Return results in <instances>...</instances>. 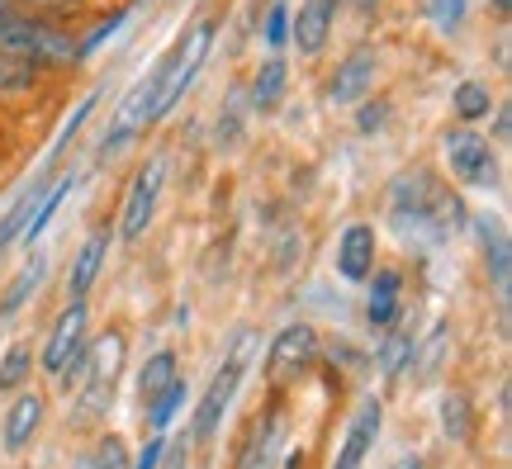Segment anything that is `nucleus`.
<instances>
[{"mask_svg":"<svg viewBox=\"0 0 512 469\" xmlns=\"http://www.w3.org/2000/svg\"><path fill=\"white\" fill-rule=\"evenodd\" d=\"M48 171H38L34 181L24 185L15 199H10V209L0 214V252H10V242H19V233L29 228V218L38 214V204H43V195H48Z\"/></svg>","mask_w":512,"mask_h":469,"instance_id":"17","label":"nucleus"},{"mask_svg":"<svg viewBox=\"0 0 512 469\" xmlns=\"http://www.w3.org/2000/svg\"><path fill=\"white\" fill-rule=\"evenodd\" d=\"M498 67H503V72H508V67H512V62H508V34L498 38Z\"/></svg>","mask_w":512,"mask_h":469,"instance_id":"40","label":"nucleus"},{"mask_svg":"<svg viewBox=\"0 0 512 469\" xmlns=\"http://www.w3.org/2000/svg\"><path fill=\"white\" fill-rule=\"evenodd\" d=\"M81 469H128V451L119 436H105L100 446H95V455H86L81 460Z\"/></svg>","mask_w":512,"mask_h":469,"instance_id":"34","label":"nucleus"},{"mask_svg":"<svg viewBox=\"0 0 512 469\" xmlns=\"http://www.w3.org/2000/svg\"><path fill=\"white\" fill-rule=\"evenodd\" d=\"M285 86H290V62L285 57H266L261 72L252 81V109L256 114H275L280 100H285Z\"/></svg>","mask_w":512,"mask_h":469,"instance_id":"19","label":"nucleus"},{"mask_svg":"<svg viewBox=\"0 0 512 469\" xmlns=\"http://www.w3.org/2000/svg\"><path fill=\"white\" fill-rule=\"evenodd\" d=\"M162 176H166L162 157H152V162L138 166V176H133V185H128V195H124V209H119V237H124V242H138V237L152 228L157 199H162Z\"/></svg>","mask_w":512,"mask_h":469,"instance_id":"8","label":"nucleus"},{"mask_svg":"<svg viewBox=\"0 0 512 469\" xmlns=\"http://www.w3.org/2000/svg\"><path fill=\"white\" fill-rule=\"evenodd\" d=\"M375 72H380V57H375V48H351L342 62H337V72H332V105H342V109H356L361 100L370 95V86H375Z\"/></svg>","mask_w":512,"mask_h":469,"instance_id":"10","label":"nucleus"},{"mask_svg":"<svg viewBox=\"0 0 512 469\" xmlns=\"http://www.w3.org/2000/svg\"><path fill=\"white\" fill-rule=\"evenodd\" d=\"M256 351V337L252 332H242L238 346H233V356L223 361V370L214 379H209V389H204L200 408H195V427H190V441H214L223 427V417H228V408H233V398H238V384L242 375H247V361H252Z\"/></svg>","mask_w":512,"mask_h":469,"instance_id":"5","label":"nucleus"},{"mask_svg":"<svg viewBox=\"0 0 512 469\" xmlns=\"http://www.w3.org/2000/svg\"><path fill=\"white\" fill-rule=\"evenodd\" d=\"M498 143H512V109H498Z\"/></svg>","mask_w":512,"mask_h":469,"instance_id":"39","label":"nucleus"},{"mask_svg":"<svg viewBox=\"0 0 512 469\" xmlns=\"http://www.w3.org/2000/svg\"><path fill=\"white\" fill-rule=\"evenodd\" d=\"M413 342H418V337H413V327H408V323H403V327H389V332H384V342H380V370L389 379H394L403 365H408V356H413Z\"/></svg>","mask_w":512,"mask_h":469,"instance_id":"28","label":"nucleus"},{"mask_svg":"<svg viewBox=\"0 0 512 469\" xmlns=\"http://www.w3.org/2000/svg\"><path fill=\"white\" fill-rule=\"evenodd\" d=\"M185 398H190V389H185V379H176L171 389H162V394H157L152 403H147V427H152V432H166V427H171V417L181 413V403H185Z\"/></svg>","mask_w":512,"mask_h":469,"instance_id":"29","label":"nucleus"},{"mask_svg":"<svg viewBox=\"0 0 512 469\" xmlns=\"http://www.w3.org/2000/svg\"><path fill=\"white\" fill-rule=\"evenodd\" d=\"M86 327H91V308L86 299H72V304L57 313L53 332H48V346H43V370L53 379L72 375L76 361H81V351H86Z\"/></svg>","mask_w":512,"mask_h":469,"instance_id":"7","label":"nucleus"},{"mask_svg":"<svg viewBox=\"0 0 512 469\" xmlns=\"http://www.w3.org/2000/svg\"><path fill=\"white\" fill-rule=\"evenodd\" d=\"M441 432L456 446H470V436H475V403H470V394L451 389L441 398Z\"/></svg>","mask_w":512,"mask_h":469,"instance_id":"24","label":"nucleus"},{"mask_svg":"<svg viewBox=\"0 0 512 469\" xmlns=\"http://www.w3.org/2000/svg\"><path fill=\"white\" fill-rule=\"evenodd\" d=\"M375 252H380V237L370 223H351L347 233L337 237V275L351 285H366L375 275Z\"/></svg>","mask_w":512,"mask_h":469,"instance_id":"13","label":"nucleus"},{"mask_svg":"<svg viewBox=\"0 0 512 469\" xmlns=\"http://www.w3.org/2000/svg\"><path fill=\"white\" fill-rule=\"evenodd\" d=\"M19 10V0H0V19H10Z\"/></svg>","mask_w":512,"mask_h":469,"instance_id":"43","label":"nucleus"},{"mask_svg":"<svg viewBox=\"0 0 512 469\" xmlns=\"http://www.w3.org/2000/svg\"><path fill=\"white\" fill-rule=\"evenodd\" d=\"M105 256H110V228H95L86 242H81V252L72 256V275H67V289H72V299H86L95 285V275L105 266Z\"/></svg>","mask_w":512,"mask_h":469,"instance_id":"18","label":"nucleus"},{"mask_svg":"<svg viewBox=\"0 0 512 469\" xmlns=\"http://www.w3.org/2000/svg\"><path fill=\"white\" fill-rule=\"evenodd\" d=\"M72 190H76V171H67V176H57V181L48 185V195H43V204H38V214L29 218V228L19 233V242H24L29 252H34V242H38V237L48 233V223L57 218V209H62V199L72 195Z\"/></svg>","mask_w":512,"mask_h":469,"instance_id":"23","label":"nucleus"},{"mask_svg":"<svg viewBox=\"0 0 512 469\" xmlns=\"http://www.w3.org/2000/svg\"><path fill=\"white\" fill-rule=\"evenodd\" d=\"M318 351H323L318 327L290 323V327L275 332L271 351H266V370H271V379H290V375H299V370H309V365L318 361Z\"/></svg>","mask_w":512,"mask_h":469,"instance_id":"9","label":"nucleus"},{"mask_svg":"<svg viewBox=\"0 0 512 469\" xmlns=\"http://www.w3.org/2000/svg\"><path fill=\"white\" fill-rule=\"evenodd\" d=\"M465 15H470V0H427V19L437 34H456Z\"/></svg>","mask_w":512,"mask_h":469,"instance_id":"32","label":"nucleus"},{"mask_svg":"<svg viewBox=\"0 0 512 469\" xmlns=\"http://www.w3.org/2000/svg\"><path fill=\"white\" fill-rule=\"evenodd\" d=\"M389 124V100H361V105H356V128H361V133H380V128Z\"/></svg>","mask_w":512,"mask_h":469,"instance_id":"36","label":"nucleus"},{"mask_svg":"<svg viewBox=\"0 0 512 469\" xmlns=\"http://www.w3.org/2000/svg\"><path fill=\"white\" fill-rule=\"evenodd\" d=\"M290 0H271V10H266V24H261V43L271 48V57H280V48L290 43Z\"/></svg>","mask_w":512,"mask_h":469,"instance_id":"30","label":"nucleus"},{"mask_svg":"<svg viewBox=\"0 0 512 469\" xmlns=\"http://www.w3.org/2000/svg\"><path fill=\"white\" fill-rule=\"evenodd\" d=\"M0 53L24 57L34 67H76L81 62V38L43 15H10L0 19Z\"/></svg>","mask_w":512,"mask_h":469,"instance_id":"3","label":"nucleus"},{"mask_svg":"<svg viewBox=\"0 0 512 469\" xmlns=\"http://www.w3.org/2000/svg\"><path fill=\"white\" fill-rule=\"evenodd\" d=\"M494 15L508 24V15H512V0H494Z\"/></svg>","mask_w":512,"mask_h":469,"instance_id":"41","label":"nucleus"},{"mask_svg":"<svg viewBox=\"0 0 512 469\" xmlns=\"http://www.w3.org/2000/svg\"><path fill=\"white\" fill-rule=\"evenodd\" d=\"M157 469H190V446H185V436H181V446L166 441V455H162V465Z\"/></svg>","mask_w":512,"mask_h":469,"instance_id":"38","label":"nucleus"},{"mask_svg":"<svg viewBox=\"0 0 512 469\" xmlns=\"http://www.w3.org/2000/svg\"><path fill=\"white\" fill-rule=\"evenodd\" d=\"M124 361H128V337L119 327L100 332L81 361H76L72 375H62V389H76V422H100L110 413L114 403V389H119V375H124Z\"/></svg>","mask_w":512,"mask_h":469,"instance_id":"2","label":"nucleus"},{"mask_svg":"<svg viewBox=\"0 0 512 469\" xmlns=\"http://www.w3.org/2000/svg\"><path fill=\"white\" fill-rule=\"evenodd\" d=\"M441 152H446L451 176L460 185H470V190H494L498 185V157L484 133H475V128H446Z\"/></svg>","mask_w":512,"mask_h":469,"instance_id":"6","label":"nucleus"},{"mask_svg":"<svg viewBox=\"0 0 512 469\" xmlns=\"http://www.w3.org/2000/svg\"><path fill=\"white\" fill-rule=\"evenodd\" d=\"M394 469H422V455H403V460H399Z\"/></svg>","mask_w":512,"mask_h":469,"instance_id":"42","label":"nucleus"},{"mask_svg":"<svg viewBox=\"0 0 512 469\" xmlns=\"http://www.w3.org/2000/svg\"><path fill=\"white\" fill-rule=\"evenodd\" d=\"M446 351H451V323H437L427 342H413V356H408V365H413V384L437 379L441 361H446Z\"/></svg>","mask_w":512,"mask_h":469,"instance_id":"22","label":"nucleus"},{"mask_svg":"<svg viewBox=\"0 0 512 469\" xmlns=\"http://www.w3.org/2000/svg\"><path fill=\"white\" fill-rule=\"evenodd\" d=\"M176 379H181L176 351H157V356L143 365V375H138V394H143V403H152V398L162 394V389H171Z\"/></svg>","mask_w":512,"mask_h":469,"instance_id":"26","label":"nucleus"},{"mask_svg":"<svg viewBox=\"0 0 512 469\" xmlns=\"http://www.w3.org/2000/svg\"><path fill=\"white\" fill-rule=\"evenodd\" d=\"M399 304H403V271L399 266H384L370 275V299H366V323L375 332H389L399 323Z\"/></svg>","mask_w":512,"mask_h":469,"instance_id":"16","label":"nucleus"},{"mask_svg":"<svg viewBox=\"0 0 512 469\" xmlns=\"http://www.w3.org/2000/svg\"><path fill=\"white\" fill-rule=\"evenodd\" d=\"M285 436H290V417L280 413V408L266 413L252 427V436H247V446L238 455V469H275V460L285 451Z\"/></svg>","mask_w":512,"mask_h":469,"instance_id":"15","label":"nucleus"},{"mask_svg":"<svg viewBox=\"0 0 512 469\" xmlns=\"http://www.w3.org/2000/svg\"><path fill=\"white\" fill-rule=\"evenodd\" d=\"M43 413H48V398L38 394V389H19V394L10 398V408H5V422H0V446L10 455H19L38 436Z\"/></svg>","mask_w":512,"mask_h":469,"instance_id":"11","label":"nucleus"},{"mask_svg":"<svg viewBox=\"0 0 512 469\" xmlns=\"http://www.w3.org/2000/svg\"><path fill=\"white\" fill-rule=\"evenodd\" d=\"M332 19H337V0H304L299 15H290V43L304 57H318L332 38Z\"/></svg>","mask_w":512,"mask_h":469,"instance_id":"14","label":"nucleus"},{"mask_svg":"<svg viewBox=\"0 0 512 469\" xmlns=\"http://www.w3.org/2000/svg\"><path fill=\"white\" fill-rule=\"evenodd\" d=\"M494 91H489V81H460L456 91H451V109H456L460 128H475L484 124L489 114H494Z\"/></svg>","mask_w":512,"mask_h":469,"instance_id":"20","label":"nucleus"},{"mask_svg":"<svg viewBox=\"0 0 512 469\" xmlns=\"http://www.w3.org/2000/svg\"><path fill=\"white\" fill-rule=\"evenodd\" d=\"M380 427H384V403H380V398H366V403L356 408V417H351L342 446H337L332 469H361V465H366V455H370V446H375Z\"/></svg>","mask_w":512,"mask_h":469,"instance_id":"12","label":"nucleus"},{"mask_svg":"<svg viewBox=\"0 0 512 469\" xmlns=\"http://www.w3.org/2000/svg\"><path fill=\"white\" fill-rule=\"evenodd\" d=\"M389 223L413 247H441L451 233L465 228V204L432 171H403L389 190Z\"/></svg>","mask_w":512,"mask_h":469,"instance_id":"1","label":"nucleus"},{"mask_svg":"<svg viewBox=\"0 0 512 469\" xmlns=\"http://www.w3.org/2000/svg\"><path fill=\"white\" fill-rule=\"evenodd\" d=\"M34 375V346L29 342H10L0 356V394H19Z\"/></svg>","mask_w":512,"mask_h":469,"instance_id":"25","label":"nucleus"},{"mask_svg":"<svg viewBox=\"0 0 512 469\" xmlns=\"http://www.w3.org/2000/svg\"><path fill=\"white\" fill-rule=\"evenodd\" d=\"M162 455H166V436L152 432V436H147V446L138 451V460H133L128 469H157V465H162Z\"/></svg>","mask_w":512,"mask_h":469,"instance_id":"37","label":"nucleus"},{"mask_svg":"<svg viewBox=\"0 0 512 469\" xmlns=\"http://www.w3.org/2000/svg\"><path fill=\"white\" fill-rule=\"evenodd\" d=\"M124 24H128V10H114L110 19H100V24H95V34L81 38V57H95V53H100V43H110V38L119 34Z\"/></svg>","mask_w":512,"mask_h":469,"instance_id":"35","label":"nucleus"},{"mask_svg":"<svg viewBox=\"0 0 512 469\" xmlns=\"http://www.w3.org/2000/svg\"><path fill=\"white\" fill-rule=\"evenodd\" d=\"M95 100H100V91H91V95H86V100H81V105L72 109V119H67V124H62V133H57L53 152H48V166H53L57 157H62V152H67V147H72V138H76V133H81V128H86V119H91Z\"/></svg>","mask_w":512,"mask_h":469,"instance_id":"33","label":"nucleus"},{"mask_svg":"<svg viewBox=\"0 0 512 469\" xmlns=\"http://www.w3.org/2000/svg\"><path fill=\"white\" fill-rule=\"evenodd\" d=\"M43 271H48V261L43 256H29L24 261V271L10 280V289H5V299H0V318H10V313H19V304L34 294L38 285H43Z\"/></svg>","mask_w":512,"mask_h":469,"instance_id":"27","label":"nucleus"},{"mask_svg":"<svg viewBox=\"0 0 512 469\" xmlns=\"http://www.w3.org/2000/svg\"><path fill=\"white\" fill-rule=\"evenodd\" d=\"M475 228H479V237H484V261H489V271H494L498 294L508 299V266H512L508 261V233H503V223L489 218V214H479Z\"/></svg>","mask_w":512,"mask_h":469,"instance_id":"21","label":"nucleus"},{"mask_svg":"<svg viewBox=\"0 0 512 469\" xmlns=\"http://www.w3.org/2000/svg\"><path fill=\"white\" fill-rule=\"evenodd\" d=\"M214 48V19H200V24H190L181 38H176V48L162 57V86H157V119H166L171 109L185 100V91L195 86V76H200L204 57Z\"/></svg>","mask_w":512,"mask_h":469,"instance_id":"4","label":"nucleus"},{"mask_svg":"<svg viewBox=\"0 0 512 469\" xmlns=\"http://www.w3.org/2000/svg\"><path fill=\"white\" fill-rule=\"evenodd\" d=\"M34 81H38V67H34V62H24V57L0 53V95H19V91H29Z\"/></svg>","mask_w":512,"mask_h":469,"instance_id":"31","label":"nucleus"}]
</instances>
